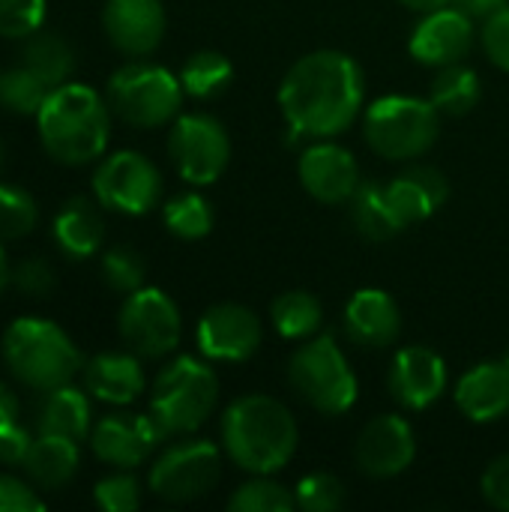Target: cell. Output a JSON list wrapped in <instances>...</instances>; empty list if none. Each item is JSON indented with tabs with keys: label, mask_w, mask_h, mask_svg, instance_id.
I'll list each match as a JSON object with an SVG mask.
<instances>
[{
	"label": "cell",
	"mask_w": 509,
	"mask_h": 512,
	"mask_svg": "<svg viewBox=\"0 0 509 512\" xmlns=\"http://www.w3.org/2000/svg\"><path fill=\"white\" fill-rule=\"evenodd\" d=\"M360 63L345 51H312L300 57L279 87V108L291 138H333L345 132L363 108L366 84Z\"/></svg>",
	"instance_id": "6da1fadb"
},
{
	"label": "cell",
	"mask_w": 509,
	"mask_h": 512,
	"mask_svg": "<svg viewBox=\"0 0 509 512\" xmlns=\"http://www.w3.org/2000/svg\"><path fill=\"white\" fill-rule=\"evenodd\" d=\"M222 447L249 474H276L297 453V423L273 396H243L222 414Z\"/></svg>",
	"instance_id": "7a4b0ae2"
},
{
	"label": "cell",
	"mask_w": 509,
	"mask_h": 512,
	"mask_svg": "<svg viewBox=\"0 0 509 512\" xmlns=\"http://www.w3.org/2000/svg\"><path fill=\"white\" fill-rule=\"evenodd\" d=\"M36 123L45 153L63 165H87L99 159L111 135L108 102L84 84L54 87L39 108Z\"/></svg>",
	"instance_id": "3957f363"
},
{
	"label": "cell",
	"mask_w": 509,
	"mask_h": 512,
	"mask_svg": "<svg viewBox=\"0 0 509 512\" xmlns=\"http://www.w3.org/2000/svg\"><path fill=\"white\" fill-rule=\"evenodd\" d=\"M3 360L9 372L36 393L66 387L84 369L72 339L57 324L42 318H18L6 327Z\"/></svg>",
	"instance_id": "277c9868"
},
{
	"label": "cell",
	"mask_w": 509,
	"mask_h": 512,
	"mask_svg": "<svg viewBox=\"0 0 509 512\" xmlns=\"http://www.w3.org/2000/svg\"><path fill=\"white\" fill-rule=\"evenodd\" d=\"M216 402H219L216 372L195 357H177L153 381L150 417L156 420L165 438L189 435L207 423Z\"/></svg>",
	"instance_id": "5b68a950"
},
{
	"label": "cell",
	"mask_w": 509,
	"mask_h": 512,
	"mask_svg": "<svg viewBox=\"0 0 509 512\" xmlns=\"http://www.w3.org/2000/svg\"><path fill=\"white\" fill-rule=\"evenodd\" d=\"M288 381L297 396L321 414H345L357 402V375L351 372L333 336H309L288 363Z\"/></svg>",
	"instance_id": "8992f818"
},
{
	"label": "cell",
	"mask_w": 509,
	"mask_h": 512,
	"mask_svg": "<svg viewBox=\"0 0 509 512\" xmlns=\"http://www.w3.org/2000/svg\"><path fill=\"white\" fill-rule=\"evenodd\" d=\"M438 108L420 96H381L363 117L369 147L384 159H417L438 138Z\"/></svg>",
	"instance_id": "52a82bcc"
},
{
	"label": "cell",
	"mask_w": 509,
	"mask_h": 512,
	"mask_svg": "<svg viewBox=\"0 0 509 512\" xmlns=\"http://www.w3.org/2000/svg\"><path fill=\"white\" fill-rule=\"evenodd\" d=\"M183 84L162 66L126 63L108 78V108L138 129H153L177 117Z\"/></svg>",
	"instance_id": "ba28073f"
},
{
	"label": "cell",
	"mask_w": 509,
	"mask_h": 512,
	"mask_svg": "<svg viewBox=\"0 0 509 512\" xmlns=\"http://www.w3.org/2000/svg\"><path fill=\"white\" fill-rule=\"evenodd\" d=\"M222 477L219 447L210 441H180L168 447L150 468V489L171 504H189L216 489Z\"/></svg>",
	"instance_id": "9c48e42d"
},
{
	"label": "cell",
	"mask_w": 509,
	"mask_h": 512,
	"mask_svg": "<svg viewBox=\"0 0 509 512\" xmlns=\"http://www.w3.org/2000/svg\"><path fill=\"white\" fill-rule=\"evenodd\" d=\"M168 153L177 174L192 186H210L222 177L231 159V141L225 126L210 114H183L177 117Z\"/></svg>",
	"instance_id": "30bf717a"
},
{
	"label": "cell",
	"mask_w": 509,
	"mask_h": 512,
	"mask_svg": "<svg viewBox=\"0 0 509 512\" xmlns=\"http://www.w3.org/2000/svg\"><path fill=\"white\" fill-rule=\"evenodd\" d=\"M93 192L102 207L126 213V216H141L159 204L162 177H159V168L147 156L135 150H120L102 159V165L96 168Z\"/></svg>",
	"instance_id": "8fae6325"
},
{
	"label": "cell",
	"mask_w": 509,
	"mask_h": 512,
	"mask_svg": "<svg viewBox=\"0 0 509 512\" xmlns=\"http://www.w3.org/2000/svg\"><path fill=\"white\" fill-rule=\"evenodd\" d=\"M180 330V312L165 291L138 288L126 294V303L120 309V336L132 354L144 360H159L177 348Z\"/></svg>",
	"instance_id": "7c38bea8"
},
{
	"label": "cell",
	"mask_w": 509,
	"mask_h": 512,
	"mask_svg": "<svg viewBox=\"0 0 509 512\" xmlns=\"http://www.w3.org/2000/svg\"><path fill=\"white\" fill-rule=\"evenodd\" d=\"M261 318L240 303H219L198 321V351L207 360L240 363L249 360L261 345Z\"/></svg>",
	"instance_id": "4fadbf2b"
},
{
	"label": "cell",
	"mask_w": 509,
	"mask_h": 512,
	"mask_svg": "<svg viewBox=\"0 0 509 512\" xmlns=\"http://www.w3.org/2000/svg\"><path fill=\"white\" fill-rule=\"evenodd\" d=\"M165 435L150 414H108L90 429V447L99 462L120 471L144 465Z\"/></svg>",
	"instance_id": "5bb4252c"
},
{
	"label": "cell",
	"mask_w": 509,
	"mask_h": 512,
	"mask_svg": "<svg viewBox=\"0 0 509 512\" xmlns=\"http://www.w3.org/2000/svg\"><path fill=\"white\" fill-rule=\"evenodd\" d=\"M414 453H417L414 429L399 414H381L369 420L354 450L360 471L375 480H390L408 471V465L414 462Z\"/></svg>",
	"instance_id": "9a60e30c"
},
{
	"label": "cell",
	"mask_w": 509,
	"mask_h": 512,
	"mask_svg": "<svg viewBox=\"0 0 509 512\" xmlns=\"http://www.w3.org/2000/svg\"><path fill=\"white\" fill-rule=\"evenodd\" d=\"M471 45H474V18L459 3L426 12V18L411 33V54L426 66L462 63Z\"/></svg>",
	"instance_id": "2e32d148"
},
{
	"label": "cell",
	"mask_w": 509,
	"mask_h": 512,
	"mask_svg": "<svg viewBox=\"0 0 509 512\" xmlns=\"http://www.w3.org/2000/svg\"><path fill=\"white\" fill-rule=\"evenodd\" d=\"M447 390V363L426 345H408L393 357L390 393L408 411H426Z\"/></svg>",
	"instance_id": "e0dca14e"
},
{
	"label": "cell",
	"mask_w": 509,
	"mask_h": 512,
	"mask_svg": "<svg viewBox=\"0 0 509 512\" xmlns=\"http://www.w3.org/2000/svg\"><path fill=\"white\" fill-rule=\"evenodd\" d=\"M300 183L312 198L324 204H342V201H351V195L357 192L363 180H360V165L351 156V150L333 141H321L303 150Z\"/></svg>",
	"instance_id": "ac0fdd59"
},
{
	"label": "cell",
	"mask_w": 509,
	"mask_h": 512,
	"mask_svg": "<svg viewBox=\"0 0 509 512\" xmlns=\"http://www.w3.org/2000/svg\"><path fill=\"white\" fill-rule=\"evenodd\" d=\"M102 27L117 51L141 57L156 51L165 36V6L162 0H108Z\"/></svg>",
	"instance_id": "d6986e66"
},
{
	"label": "cell",
	"mask_w": 509,
	"mask_h": 512,
	"mask_svg": "<svg viewBox=\"0 0 509 512\" xmlns=\"http://www.w3.org/2000/svg\"><path fill=\"white\" fill-rule=\"evenodd\" d=\"M384 189H387V201H390V210H393L399 228L429 219L450 195L447 177L432 165H411L396 180H390Z\"/></svg>",
	"instance_id": "ffe728a7"
},
{
	"label": "cell",
	"mask_w": 509,
	"mask_h": 512,
	"mask_svg": "<svg viewBox=\"0 0 509 512\" xmlns=\"http://www.w3.org/2000/svg\"><path fill=\"white\" fill-rule=\"evenodd\" d=\"M402 330L396 300L381 288L357 291L345 306V333L360 348H387Z\"/></svg>",
	"instance_id": "44dd1931"
},
{
	"label": "cell",
	"mask_w": 509,
	"mask_h": 512,
	"mask_svg": "<svg viewBox=\"0 0 509 512\" xmlns=\"http://www.w3.org/2000/svg\"><path fill=\"white\" fill-rule=\"evenodd\" d=\"M456 405L474 423H495L509 414L507 363H480L471 372H465L456 387Z\"/></svg>",
	"instance_id": "7402d4cb"
},
{
	"label": "cell",
	"mask_w": 509,
	"mask_h": 512,
	"mask_svg": "<svg viewBox=\"0 0 509 512\" xmlns=\"http://www.w3.org/2000/svg\"><path fill=\"white\" fill-rule=\"evenodd\" d=\"M84 387L108 405L135 402L144 393V372L138 354H96L84 366Z\"/></svg>",
	"instance_id": "603a6c76"
},
{
	"label": "cell",
	"mask_w": 509,
	"mask_h": 512,
	"mask_svg": "<svg viewBox=\"0 0 509 512\" xmlns=\"http://www.w3.org/2000/svg\"><path fill=\"white\" fill-rule=\"evenodd\" d=\"M21 468L36 489L60 492L78 471V441L57 438V435H39Z\"/></svg>",
	"instance_id": "cb8c5ba5"
},
{
	"label": "cell",
	"mask_w": 509,
	"mask_h": 512,
	"mask_svg": "<svg viewBox=\"0 0 509 512\" xmlns=\"http://www.w3.org/2000/svg\"><path fill=\"white\" fill-rule=\"evenodd\" d=\"M105 240V222L87 198H69L54 219V243L69 258H90Z\"/></svg>",
	"instance_id": "d4e9b609"
},
{
	"label": "cell",
	"mask_w": 509,
	"mask_h": 512,
	"mask_svg": "<svg viewBox=\"0 0 509 512\" xmlns=\"http://www.w3.org/2000/svg\"><path fill=\"white\" fill-rule=\"evenodd\" d=\"M90 402L75 387H57L45 393L39 411H36V429L39 435H57L69 441H84L90 432Z\"/></svg>",
	"instance_id": "484cf974"
},
{
	"label": "cell",
	"mask_w": 509,
	"mask_h": 512,
	"mask_svg": "<svg viewBox=\"0 0 509 512\" xmlns=\"http://www.w3.org/2000/svg\"><path fill=\"white\" fill-rule=\"evenodd\" d=\"M21 63L45 84V87H63L69 84L72 72H75V51L72 45L48 30H36L27 36L24 48H21Z\"/></svg>",
	"instance_id": "4316f807"
},
{
	"label": "cell",
	"mask_w": 509,
	"mask_h": 512,
	"mask_svg": "<svg viewBox=\"0 0 509 512\" xmlns=\"http://www.w3.org/2000/svg\"><path fill=\"white\" fill-rule=\"evenodd\" d=\"M429 99L441 114L462 117L480 102V78L465 63L438 66V75L429 87Z\"/></svg>",
	"instance_id": "83f0119b"
},
{
	"label": "cell",
	"mask_w": 509,
	"mask_h": 512,
	"mask_svg": "<svg viewBox=\"0 0 509 512\" xmlns=\"http://www.w3.org/2000/svg\"><path fill=\"white\" fill-rule=\"evenodd\" d=\"M351 219H354V228L366 237V240H390L393 234H399V222L390 210V201H387V189L381 183H372V180H363L357 186V192L351 195Z\"/></svg>",
	"instance_id": "f1b7e54d"
},
{
	"label": "cell",
	"mask_w": 509,
	"mask_h": 512,
	"mask_svg": "<svg viewBox=\"0 0 509 512\" xmlns=\"http://www.w3.org/2000/svg\"><path fill=\"white\" fill-rule=\"evenodd\" d=\"M273 327L282 339H309L321 327V303L309 291H285L270 306Z\"/></svg>",
	"instance_id": "f546056e"
},
{
	"label": "cell",
	"mask_w": 509,
	"mask_h": 512,
	"mask_svg": "<svg viewBox=\"0 0 509 512\" xmlns=\"http://www.w3.org/2000/svg\"><path fill=\"white\" fill-rule=\"evenodd\" d=\"M231 78H234V66L219 51H198L180 69L183 93H189L195 99H213V96H219L231 84Z\"/></svg>",
	"instance_id": "4dcf8cb0"
},
{
	"label": "cell",
	"mask_w": 509,
	"mask_h": 512,
	"mask_svg": "<svg viewBox=\"0 0 509 512\" xmlns=\"http://www.w3.org/2000/svg\"><path fill=\"white\" fill-rule=\"evenodd\" d=\"M48 93H51V87H45L24 63L0 72V105L12 114H21V117L39 114Z\"/></svg>",
	"instance_id": "1f68e13d"
},
{
	"label": "cell",
	"mask_w": 509,
	"mask_h": 512,
	"mask_svg": "<svg viewBox=\"0 0 509 512\" xmlns=\"http://www.w3.org/2000/svg\"><path fill=\"white\" fill-rule=\"evenodd\" d=\"M297 498L282 483L270 480V474H255V480L234 489L228 510L231 512H291Z\"/></svg>",
	"instance_id": "d6a6232c"
},
{
	"label": "cell",
	"mask_w": 509,
	"mask_h": 512,
	"mask_svg": "<svg viewBox=\"0 0 509 512\" xmlns=\"http://www.w3.org/2000/svg\"><path fill=\"white\" fill-rule=\"evenodd\" d=\"M162 216H165V228L180 240H201L213 228V207L207 204V198L195 192L171 198Z\"/></svg>",
	"instance_id": "836d02e7"
},
{
	"label": "cell",
	"mask_w": 509,
	"mask_h": 512,
	"mask_svg": "<svg viewBox=\"0 0 509 512\" xmlns=\"http://www.w3.org/2000/svg\"><path fill=\"white\" fill-rule=\"evenodd\" d=\"M39 210L30 192L0 183V240L27 237L36 228Z\"/></svg>",
	"instance_id": "e575fe53"
},
{
	"label": "cell",
	"mask_w": 509,
	"mask_h": 512,
	"mask_svg": "<svg viewBox=\"0 0 509 512\" xmlns=\"http://www.w3.org/2000/svg\"><path fill=\"white\" fill-rule=\"evenodd\" d=\"M102 279L117 294H132L144 288V261L129 246H114L102 255Z\"/></svg>",
	"instance_id": "d590c367"
},
{
	"label": "cell",
	"mask_w": 509,
	"mask_h": 512,
	"mask_svg": "<svg viewBox=\"0 0 509 512\" xmlns=\"http://www.w3.org/2000/svg\"><path fill=\"white\" fill-rule=\"evenodd\" d=\"M297 507L306 512H333L345 504V486L333 474H306L294 489Z\"/></svg>",
	"instance_id": "8d00e7d4"
},
{
	"label": "cell",
	"mask_w": 509,
	"mask_h": 512,
	"mask_svg": "<svg viewBox=\"0 0 509 512\" xmlns=\"http://www.w3.org/2000/svg\"><path fill=\"white\" fill-rule=\"evenodd\" d=\"M45 21V0H0V36L27 39Z\"/></svg>",
	"instance_id": "74e56055"
},
{
	"label": "cell",
	"mask_w": 509,
	"mask_h": 512,
	"mask_svg": "<svg viewBox=\"0 0 509 512\" xmlns=\"http://www.w3.org/2000/svg\"><path fill=\"white\" fill-rule=\"evenodd\" d=\"M93 498L105 512H135L141 504V486L132 474H111L96 483Z\"/></svg>",
	"instance_id": "f35d334b"
},
{
	"label": "cell",
	"mask_w": 509,
	"mask_h": 512,
	"mask_svg": "<svg viewBox=\"0 0 509 512\" xmlns=\"http://www.w3.org/2000/svg\"><path fill=\"white\" fill-rule=\"evenodd\" d=\"M483 48L498 69L509 72V3L483 18Z\"/></svg>",
	"instance_id": "ab89813d"
},
{
	"label": "cell",
	"mask_w": 509,
	"mask_h": 512,
	"mask_svg": "<svg viewBox=\"0 0 509 512\" xmlns=\"http://www.w3.org/2000/svg\"><path fill=\"white\" fill-rule=\"evenodd\" d=\"M12 282L18 291L30 297H48L54 291V270L42 258H27L12 270Z\"/></svg>",
	"instance_id": "60d3db41"
},
{
	"label": "cell",
	"mask_w": 509,
	"mask_h": 512,
	"mask_svg": "<svg viewBox=\"0 0 509 512\" xmlns=\"http://www.w3.org/2000/svg\"><path fill=\"white\" fill-rule=\"evenodd\" d=\"M45 510V501L15 477H0V512H39Z\"/></svg>",
	"instance_id": "b9f144b4"
},
{
	"label": "cell",
	"mask_w": 509,
	"mask_h": 512,
	"mask_svg": "<svg viewBox=\"0 0 509 512\" xmlns=\"http://www.w3.org/2000/svg\"><path fill=\"white\" fill-rule=\"evenodd\" d=\"M483 495L492 507L509 512V456L495 459L483 474Z\"/></svg>",
	"instance_id": "7bdbcfd3"
},
{
	"label": "cell",
	"mask_w": 509,
	"mask_h": 512,
	"mask_svg": "<svg viewBox=\"0 0 509 512\" xmlns=\"http://www.w3.org/2000/svg\"><path fill=\"white\" fill-rule=\"evenodd\" d=\"M30 447H33V438L27 429L18 426V420L0 426V465H24Z\"/></svg>",
	"instance_id": "ee69618b"
},
{
	"label": "cell",
	"mask_w": 509,
	"mask_h": 512,
	"mask_svg": "<svg viewBox=\"0 0 509 512\" xmlns=\"http://www.w3.org/2000/svg\"><path fill=\"white\" fill-rule=\"evenodd\" d=\"M471 18H486V15H492L495 9H501V6H507V0H456Z\"/></svg>",
	"instance_id": "f6af8a7d"
},
{
	"label": "cell",
	"mask_w": 509,
	"mask_h": 512,
	"mask_svg": "<svg viewBox=\"0 0 509 512\" xmlns=\"http://www.w3.org/2000/svg\"><path fill=\"white\" fill-rule=\"evenodd\" d=\"M15 420H18V399L6 384H0V426L15 423Z\"/></svg>",
	"instance_id": "bcb514c9"
},
{
	"label": "cell",
	"mask_w": 509,
	"mask_h": 512,
	"mask_svg": "<svg viewBox=\"0 0 509 512\" xmlns=\"http://www.w3.org/2000/svg\"><path fill=\"white\" fill-rule=\"evenodd\" d=\"M399 3H405L408 9H417V12H432L441 6H453L456 0H399Z\"/></svg>",
	"instance_id": "7dc6e473"
},
{
	"label": "cell",
	"mask_w": 509,
	"mask_h": 512,
	"mask_svg": "<svg viewBox=\"0 0 509 512\" xmlns=\"http://www.w3.org/2000/svg\"><path fill=\"white\" fill-rule=\"evenodd\" d=\"M12 282V270H9V261H6V252L0 249V294L6 291V285Z\"/></svg>",
	"instance_id": "c3c4849f"
},
{
	"label": "cell",
	"mask_w": 509,
	"mask_h": 512,
	"mask_svg": "<svg viewBox=\"0 0 509 512\" xmlns=\"http://www.w3.org/2000/svg\"><path fill=\"white\" fill-rule=\"evenodd\" d=\"M0 165H3V144H0Z\"/></svg>",
	"instance_id": "681fc988"
},
{
	"label": "cell",
	"mask_w": 509,
	"mask_h": 512,
	"mask_svg": "<svg viewBox=\"0 0 509 512\" xmlns=\"http://www.w3.org/2000/svg\"><path fill=\"white\" fill-rule=\"evenodd\" d=\"M504 363H507V366H509V351H507V357H504Z\"/></svg>",
	"instance_id": "f907efd6"
}]
</instances>
